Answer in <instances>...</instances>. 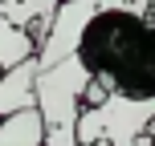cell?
<instances>
[{
    "mask_svg": "<svg viewBox=\"0 0 155 146\" xmlns=\"http://www.w3.org/2000/svg\"><path fill=\"white\" fill-rule=\"evenodd\" d=\"M57 4L61 0H0V16L8 24H16V29H25L33 41H41L53 12H57Z\"/></svg>",
    "mask_w": 155,
    "mask_h": 146,
    "instance_id": "obj_4",
    "label": "cell"
},
{
    "mask_svg": "<svg viewBox=\"0 0 155 146\" xmlns=\"http://www.w3.org/2000/svg\"><path fill=\"white\" fill-rule=\"evenodd\" d=\"M37 57H29V61L12 65V69L0 73V118L8 114H21V110H33L37 106V93H33V85H37Z\"/></svg>",
    "mask_w": 155,
    "mask_h": 146,
    "instance_id": "obj_3",
    "label": "cell"
},
{
    "mask_svg": "<svg viewBox=\"0 0 155 146\" xmlns=\"http://www.w3.org/2000/svg\"><path fill=\"white\" fill-rule=\"evenodd\" d=\"M78 61L106 98L155 106V16L131 0H106L78 37Z\"/></svg>",
    "mask_w": 155,
    "mask_h": 146,
    "instance_id": "obj_1",
    "label": "cell"
},
{
    "mask_svg": "<svg viewBox=\"0 0 155 146\" xmlns=\"http://www.w3.org/2000/svg\"><path fill=\"white\" fill-rule=\"evenodd\" d=\"M29 57H37V41L0 16V69H12V65L29 61Z\"/></svg>",
    "mask_w": 155,
    "mask_h": 146,
    "instance_id": "obj_6",
    "label": "cell"
},
{
    "mask_svg": "<svg viewBox=\"0 0 155 146\" xmlns=\"http://www.w3.org/2000/svg\"><path fill=\"white\" fill-rule=\"evenodd\" d=\"M0 73H4V69H0Z\"/></svg>",
    "mask_w": 155,
    "mask_h": 146,
    "instance_id": "obj_7",
    "label": "cell"
},
{
    "mask_svg": "<svg viewBox=\"0 0 155 146\" xmlns=\"http://www.w3.org/2000/svg\"><path fill=\"white\" fill-rule=\"evenodd\" d=\"M0 146H45V126H41L37 106L0 118Z\"/></svg>",
    "mask_w": 155,
    "mask_h": 146,
    "instance_id": "obj_5",
    "label": "cell"
},
{
    "mask_svg": "<svg viewBox=\"0 0 155 146\" xmlns=\"http://www.w3.org/2000/svg\"><path fill=\"white\" fill-rule=\"evenodd\" d=\"M102 4H106V0H61V4H57L45 37L37 41V65L41 69H49V65H57V61H65V57L78 53V37H82L86 20H90Z\"/></svg>",
    "mask_w": 155,
    "mask_h": 146,
    "instance_id": "obj_2",
    "label": "cell"
}]
</instances>
